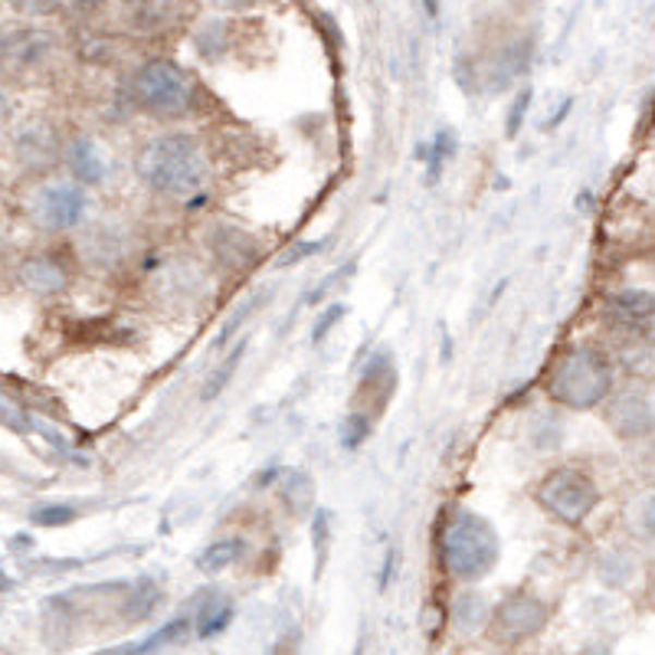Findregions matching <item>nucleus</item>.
Instances as JSON below:
<instances>
[{
    "label": "nucleus",
    "instance_id": "obj_1",
    "mask_svg": "<svg viewBox=\"0 0 655 655\" xmlns=\"http://www.w3.org/2000/svg\"><path fill=\"white\" fill-rule=\"evenodd\" d=\"M501 544L495 524L462 505H452L439 524V563L452 580L475 583L498 567Z\"/></svg>",
    "mask_w": 655,
    "mask_h": 655
},
{
    "label": "nucleus",
    "instance_id": "obj_2",
    "mask_svg": "<svg viewBox=\"0 0 655 655\" xmlns=\"http://www.w3.org/2000/svg\"><path fill=\"white\" fill-rule=\"evenodd\" d=\"M138 174L151 191L184 197L204 184L207 165H204V155H201V145L194 142V135L168 132V135H158L142 151Z\"/></svg>",
    "mask_w": 655,
    "mask_h": 655
},
{
    "label": "nucleus",
    "instance_id": "obj_3",
    "mask_svg": "<svg viewBox=\"0 0 655 655\" xmlns=\"http://www.w3.org/2000/svg\"><path fill=\"white\" fill-rule=\"evenodd\" d=\"M612 371L593 348H567L547 371V397L567 410H593L609 397Z\"/></svg>",
    "mask_w": 655,
    "mask_h": 655
},
{
    "label": "nucleus",
    "instance_id": "obj_4",
    "mask_svg": "<svg viewBox=\"0 0 655 655\" xmlns=\"http://www.w3.org/2000/svg\"><path fill=\"white\" fill-rule=\"evenodd\" d=\"M135 102L148 116L158 119H181L194 106V83L191 76L171 60H151L135 76Z\"/></svg>",
    "mask_w": 655,
    "mask_h": 655
},
{
    "label": "nucleus",
    "instance_id": "obj_5",
    "mask_svg": "<svg viewBox=\"0 0 655 655\" xmlns=\"http://www.w3.org/2000/svg\"><path fill=\"white\" fill-rule=\"evenodd\" d=\"M534 501L560 524H583L593 514L599 492L586 472H580L573 465H560V469H550L537 482Z\"/></svg>",
    "mask_w": 655,
    "mask_h": 655
},
{
    "label": "nucleus",
    "instance_id": "obj_6",
    "mask_svg": "<svg viewBox=\"0 0 655 655\" xmlns=\"http://www.w3.org/2000/svg\"><path fill=\"white\" fill-rule=\"evenodd\" d=\"M550 619V609L541 596L534 593H511L505 596L495 609H492V629L501 642H524L531 635H537Z\"/></svg>",
    "mask_w": 655,
    "mask_h": 655
},
{
    "label": "nucleus",
    "instance_id": "obj_7",
    "mask_svg": "<svg viewBox=\"0 0 655 655\" xmlns=\"http://www.w3.org/2000/svg\"><path fill=\"white\" fill-rule=\"evenodd\" d=\"M86 194L76 184H50L34 197V220L47 230H70L83 220Z\"/></svg>",
    "mask_w": 655,
    "mask_h": 655
},
{
    "label": "nucleus",
    "instance_id": "obj_8",
    "mask_svg": "<svg viewBox=\"0 0 655 655\" xmlns=\"http://www.w3.org/2000/svg\"><path fill=\"white\" fill-rule=\"evenodd\" d=\"M609 318L626 331H648L655 328V295L645 289H622L606 302Z\"/></svg>",
    "mask_w": 655,
    "mask_h": 655
},
{
    "label": "nucleus",
    "instance_id": "obj_9",
    "mask_svg": "<svg viewBox=\"0 0 655 655\" xmlns=\"http://www.w3.org/2000/svg\"><path fill=\"white\" fill-rule=\"evenodd\" d=\"M66 165H70V171L80 184H99L109 171V165H106V158H102V151L93 138H76L66 151Z\"/></svg>",
    "mask_w": 655,
    "mask_h": 655
},
{
    "label": "nucleus",
    "instance_id": "obj_10",
    "mask_svg": "<svg viewBox=\"0 0 655 655\" xmlns=\"http://www.w3.org/2000/svg\"><path fill=\"white\" fill-rule=\"evenodd\" d=\"M21 279H24V286H27L31 292H37V295H53V292L66 289V269H63L60 263L47 259V256L24 263Z\"/></svg>",
    "mask_w": 655,
    "mask_h": 655
},
{
    "label": "nucleus",
    "instance_id": "obj_11",
    "mask_svg": "<svg viewBox=\"0 0 655 655\" xmlns=\"http://www.w3.org/2000/svg\"><path fill=\"white\" fill-rule=\"evenodd\" d=\"M279 498L289 508V514H295V518L308 514L315 508V482H312V475L302 472V469L286 472L282 485H279Z\"/></svg>",
    "mask_w": 655,
    "mask_h": 655
},
{
    "label": "nucleus",
    "instance_id": "obj_12",
    "mask_svg": "<svg viewBox=\"0 0 655 655\" xmlns=\"http://www.w3.org/2000/svg\"><path fill=\"white\" fill-rule=\"evenodd\" d=\"M230 619H233V603L223 593H214L201 603V609L194 616V629L201 639H214L230 626Z\"/></svg>",
    "mask_w": 655,
    "mask_h": 655
},
{
    "label": "nucleus",
    "instance_id": "obj_13",
    "mask_svg": "<svg viewBox=\"0 0 655 655\" xmlns=\"http://www.w3.org/2000/svg\"><path fill=\"white\" fill-rule=\"evenodd\" d=\"M609 423L619 436H635V433H645L652 416H648V407L642 397H622L612 410H609Z\"/></svg>",
    "mask_w": 655,
    "mask_h": 655
},
{
    "label": "nucleus",
    "instance_id": "obj_14",
    "mask_svg": "<svg viewBox=\"0 0 655 655\" xmlns=\"http://www.w3.org/2000/svg\"><path fill=\"white\" fill-rule=\"evenodd\" d=\"M184 0H132V21L145 31H161L181 14Z\"/></svg>",
    "mask_w": 655,
    "mask_h": 655
},
{
    "label": "nucleus",
    "instance_id": "obj_15",
    "mask_svg": "<svg viewBox=\"0 0 655 655\" xmlns=\"http://www.w3.org/2000/svg\"><path fill=\"white\" fill-rule=\"evenodd\" d=\"M243 550H246V544H243L240 537H220L217 544H210V547L197 557V567H201L204 573H220V570L233 567V563L243 557Z\"/></svg>",
    "mask_w": 655,
    "mask_h": 655
},
{
    "label": "nucleus",
    "instance_id": "obj_16",
    "mask_svg": "<svg viewBox=\"0 0 655 655\" xmlns=\"http://www.w3.org/2000/svg\"><path fill=\"white\" fill-rule=\"evenodd\" d=\"M452 619H456V626H459V629H465V632H475V629H478L485 619H492L485 596H482V593H475V590H465V593H459V596H456V603H452Z\"/></svg>",
    "mask_w": 655,
    "mask_h": 655
},
{
    "label": "nucleus",
    "instance_id": "obj_17",
    "mask_svg": "<svg viewBox=\"0 0 655 655\" xmlns=\"http://www.w3.org/2000/svg\"><path fill=\"white\" fill-rule=\"evenodd\" d=\"M243 354H246V344L240 341L236 348H233V354L220 364V371H214V377L204 384V390H201V397H204V403H210V400H217L220 393H223V387L233 380V371L240 367V361H243Z\"/></svg>",
    "mask_w": 655,
    "mask_h": 655
},
{
    "label": "nucleus",
    "instance_id": "obj_18",
    "mask_svg": "<svg viewBox=\"0 0 655 655\" xmlns=\"http://www.w3.org/2000/svg\"><path fill=\"white\" fill-rule=\"evenodd\" d=\"M371 429H374L371 413H364V410L351 413V416L344 420V426H341V446H344V449H361V446L367 442Z\"/></svg>",
    "mask_w": 655,
    "mask_h": 655
},
{
    "label": "nucleus",
    "instance_id": "obj_19",
    "mask_svg": "<svg viewBox=\"0 0 655 655\" xmlns=\"http://www.w3.org/2000/svg\"><path fill=\"white\" fill-rule=\"evenodd\" d=\"M456 151V135L452 132H439L436 135V142L429 145V168H433V181H436V174H439V168H442V161L449 158Z\"/></svg>",
    "mask_w": 655,
    "mask_h": 655
},
{
    "label": "nucleus",
    "instance_id": "obj_20",
    "mask_svg": "<svg viewBox=\"0 0 655 655\" xmlns=\"http://www.w3.org/2000/svg\"><path fill=\"white\" fill-rule=\"evenodd\" d=\"M527 106H531V89H521L518 99H514V106H511V116H508V122H505V135H508V138H514V135L521 132V122H524Z\"/></svg>",
    "mask_w": 655,
    "mask_h": 655
},
{
    "label": "nucleus",
    "instance_id": "obj_21",
    "mask_svg": "<svg viewBox=\"0 0 655 655\" xmlns=\"http://www.w3.org/2000/svg\"><path fill=\"white\" fill-rule=\"evenodd\" d=\"M14 8L21 14H34V17H44V14H53L60 8V0H14Z\"/></svg>",
    "mask_w": 655,
    "mask_h": 655
},
{
    "label": "nucleus",
    "instance_id": "obj_22",
    "mask_svg": "<svg viewBox=\"0 0 655 655\" xmlns=\"http://www.w3.org/2000/svg\"><path fill=\"white\" fill-rule=\"evenodd\" d=\"M338 318H344V305H331V308L318 318V325H315V331H312V341H322V338L338 325Z\"/></svg>",
    "mask_w": 655,
    "mask_h": 655
},
{
    "label": "nucleus",
    "instance_id": "obj_23",
    "mask_svg": "<svg viewBox=\"0 0 655 655\" xmlns=\"http://www.w3.org/2000/svg\"><path fill=\"white\" fill-rule=\"evenodd\" d=\"M73 518H76L73 508H44V511H37V521H40V524H66V521H73Z\"/></svg>",
    "mask_w": 655,
    "mask_h": 655
},
{
    "label": "nucleus",
    "instance_id": "obj_24",
    "mask_svg": "<svg viewBox=\"0 0 655 655\" xmlns=\"http://www.w3.org/2000/svg\"><path fill=\"white\" fill-rule=\"evenodd\" d=\"M0 423L4 426H14V429H21L24 426V416H21V410H14L4 397H0Z\"/></svg>",
    "mask_w": 655,
    "mask_h": 655
},
{
    "label": "nucleus",
    "instance_id": "obj_25",
    "mask_svg": "<svg viewBox=\"0 0 655 655\" xmlns=\"http://www.w3.org/2000/svg\"><path fill=\"white\" fill-rule=\"evenodd\" d=\"M642 527L648 537H655V495L645 498V505H642Z\"/></svg>",
    "mask_w": 655,
    "mask_h": 655
},
{
    "label": "nucleus",
    "instance_id": "obj_26",
    "mask_svg": "<svg viewBox=\"0 0 655 655\" xmlns=\"http://www.w3.org/2000/svg\"><path fill=\"white\" fill-rule=\"evenodd\" d=\"M580 655H612L606 645H599V642H593V645H586V648H580Z\"/></svg>",
    "mask_w": 655,
    "mask_h": 655
},
{
    "label": "nucleus",
    "instance_id": "obj_27",
    "mask_svg": "<svg viewBox=\"0 0 655 655\" xmlns=\"http://www.w3.org/2000/svg\"><path fill=\"white\" fill-rule=\"evenodd\" d=\"M423 4H426V11H429L433 17L439 14V0H423Z\"/></svg>",
    "mask_w": 655,
    "mask_h": 655
},
{
    "label": "nucleus",
    "instance_id": "obj_28",
    "mask_svg": "<svg viewBox=\"0 0 655 655\" xmlns=\"http://www.w3.org/2000/svg\"><path fill=\"white\" fill-rule=\"evenodd\" d=\"M269 655H292V648H289V645H276V648H272Z\"/></svg>",
    "mask_w": 655,
    "mask_h": 655
},
{
    "label": "nucleus",
    "instance_id": "obj_29",
    "mask_svg": "<svg viewBox=\"0 0 655 655\" xmlns=\"http://www.w3.org/2000/svg\"><path fill=\"white\" fill-rule=\"evenodd\" d=\"M354 655H364V642H357V648H354Z\"/></svg>",
    "mask_w": 655,
    "mask_h": 655
}]
</instances>
